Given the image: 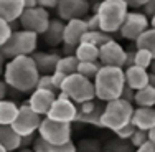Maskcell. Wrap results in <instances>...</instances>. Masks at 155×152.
<instances>
[{
  "instance_id": "52a82bcc",
  "label": "cell",
  "mask_w": 155,
  "mask_h": 152,
  "mask_svg": "<svg viewBox=\"0 0 155 152\" xmlns=\"http://www.w3.org/2000/svg\"><path fill=\"white\" fill-rule=\"evenodd\" d=\"M38 136L43 137V139H45L46 142H50L51 146H61V144L71 142L73 129H71V124L58 122V121L45 117L41 122V127H40V131H38Z\"/></svg>"
},
{
  "instance_id": "8fae6325",
  "label": "cell",
  "mask_w": 155,
  "mask_h": 152,
  "mask_svg": "<svg viewBox=\"0 0 155 152\" xmlns=\"http://www.w3.org/2000/svg\"><path fill=\"white\" fill-rule=\"evenodd\" d=\"M78 114H79L78 104L74 101H71L64 93H60L46 117L48 119H53V121H58V122L73 124V122H76V119H78Z\"/></svg>"
},
{
  "instance_id": "11a10c76",
  "label": "cell",
  "mask_w": 155,
  "mask_h": 152,
  "mask_svg": "<svg viewBox=\"0 0 155 152\" xmlns=\"http://www.w3.org/2000/svg\"><path fill=\"white\" fill-rule=\"evenodd\" d=\"M150 73H152V75H155V60H153V63H152V66H150Z\"/></svg>"
},
{
  "instance_id": "c3c4849f",
  "label": "cell",
  "mask_w": 155,
  "mask_h": 152,
  "mask_svg": "<svg viewBox=\"0 0 155 152\" xmlns=\"http://www.w3.org/2000/svg\"><path fill=\"white\" fill-rule=\"evenodd\" d=\"M8 90H10V86L5 83V81H2V83H0V96H2V101L7 99V91Z\"/></svg>"
},
{
  "instance_id": "680465c9",
  "label": "cell",
  "mask_w": 155,
  "mask_h": 152,
  "mask_svg": "<svg viewBox=\"0 0 155 152\" xmlns=\"http://www.w3.org/2000/svg\"><path fill=\"white\" fill-rule=\"evenodd\" d=\"M99 2H104V0H99Z\"/></svg>"
},
{
  "instance_id": "9f6ffc18",
  "label": "cell",
  "mask_w": 155,
  "mask_h": 152,
  "mask_svg": "<svg viewBox=\"0 0 155 152\" xmlns=\"http://www.w3.org/2000/svg\"><path fill=\"white\" fill-rule=\"evenodd\" d=\"M0 152H10V150H7L5 147H2V146H0Z\"/></svg>"
},
{
  "instance_id": "83f0119b",
  "label": "cell",
  "mask_w": 155,
  "mask_h": 152,
  "mask_svg": "<svg viewBox=\"0 0 155 152\" xmlns=\"http://www.w3.org/2000/svg\"><path fill=\"white\" fill-rule=\"evenodd\" d=\"M112 40V36L109 35V33H106V32H102V30H97V32H87L86 35L83 36V42L84 43H91V45H96V46H99L101 48L104 43H107Z\"/></svg>"
},
{
  "instance_id": "603a6c76",
  "label": "cell",
  "mask_w": 155,
  "mask_h": 152,
  "mask_svg": "<svg viewBox=\"0 0 155 152\" xmlns=\"http://www.w3.org/2000/svg\"><path fill=\"white\" fill-rule=\"evenodd\" d=\"M76 58L79 60V63H87V61H99V55H101V48L91 45V43H84L81 42L76 46Z\"/></svg>"
},
{
  "instance_id": "f5cc1de1",
  "label": "cell",
  "mask_w": 155,
  "mask_h": 152,
  "mask_svg": "<svg viewBox=\"0 0 155 152\" xmlns=\"http://www.w3.org/2000/svg\"><path fill=\"white\" fill-rule=\"evenodd\" d=\"M18 152H35V150H33L31 147H23V149H20Z\"/></svg>"
},
{
  "instance_id": "3957f363",
  "label": "cell",
  "mask_w": 155,
  "mask_h": 152,
  "mask_svg": "<svg viewBox=\"0 0 155 152\" xmlns=\"http://www.w3.org/2000/svg\"><path fill=\"white\" fill-rule=\"evenodd\" d=\"M97 17L101 23V30L112 35L120 32L125 18L129 15V5L124 0H104L99 3Z\"/></svg>"
},
{
  "instance_id": "ab89813d",
  "label": "cell",
  "mask_w": 155,
  "mask_h": 152,
  "mask_svg": "<svg viewBox=\"0 0 155 152\" xmlns=\"http://www.w3.org/2000/svg\"><path fill=\"white\" fill-rule=\"evenodd\" d=\"M86 22H87V27H89V30H91V32H97V30H101V23H99V17H97V13H93L91 17H87V18H86Z\"/></svg>"
},
{
  "instance_id": "4316f807",
  "label": "cell",
  "mask_w": 155,
  "mask_h": 152,
  "mask_svg": "<svg viewBox=\"0 0 155 152\" xmlns=\"http://www.w3.org/2000/svg\"><path fill=\"white\" fill-rule=\"evenodd\" d=\"M135 46H137V50H147V51H150V53L153 55V58H155V28L150 27L149 30H147L137 40V42H135Z\"/></svg>"
},
{
  "instance_id": "ee69618b",
  "label": "cell",
  "mask_w": 155,
  "mask_h": 152,
  "mask_svg": "<svg viewBox=\"0 0 155 152\" xmlns=\"http://www.w3.org/2000/svg\"><path fill=\"white\" fill-rule=\"evenodd\" d=\"M130 66H135V50H127V58H125L124 69L130 68Z\"/></svg>"
},
{
  "instance_id": "4dcf8cb0",
  "label": "cell",
  "mask_w": 155,
  "mask_h": 152,
  "mask_svg": "<svg viewBox=\"0 0 155 152\" xmlns=\"http://www.w3.org/2000/svg\"><path fill=\"white\" fill-rule=\"evenodd\" d=\"M13 33H15V30H13V25L10 23V22L2 20V18H0V43H2V45H5V43L12 38Z\"/></svg>"
},
{
  "instance_id": "d590c367",
  "label": "cell",
  "mask_w": 155,
  "mask_h": 152,
  "mask_svg": "<svg viewBox=\"0 0 155 152\" xmlns=\"http://www.w3.org/2000/svg\"><path fill=\"white\" fill-rule=\"evenodd\" d=\"M147 140H149V132L137 129V131H135V134L132 136V139H130V144L135 147V149H137V147L142 146V144H145Z\"/></svg>"
},
{
  "instance_id": "836d02e7",
  "label": "cell",
  "mask_w": 155,
  "mask_h": 152,
  "mask_svg": "<svg viewBox=\"0 0 155 152\" xmlns=\"http://www.w3.org/2000/svg\"><path fill=\"white\" fill-rule=\"evenodd\" d=\"M135 131H137V127H135L134 124H127L125 127L119 129V131L114 132V134H116L117 139H120V140H129V142H130V139H132V136L135 134Z\"/></svg>"
},
{
  "instance_id": "2e32d148",
  "label": "cell",
  "mask_w": 155,
  "mask_h": 152,
  "mask_svg": "<svg viewBox=\"0 0 155 152\" xmlns=\"http://www.w3.org/2000/svg\"><path fill=\"white\" fill-rule=\"evenodd\" d=\"M125 83L134 91L143 90L150 83V71L140 68V66H130L125 69Z\"/></svg>"
},
{
  "instance_id": "7bdbcfd3",
  "label": "cell",
  "mask_w": 155,
  "mask_h": 152,
  "mask_svg": "<svg viewBox=\"0 0 155 152\" xmlns=\"http://www.w3.org/2000/svg\"><path fill=\"white\" fill-rule=\"evenodd\" d=\"M135 93H137V91H134L132 88L125 86V90H124V93H122V99H125V101H129V103H132V104H134V101H135Z\"/></svg>"
},
{
  "instance_id": "ba28073f",
  "label": "cell",
  "mask_w": 155,
  "mask_h": 152,
  "mask_svg": "<svg viewBox=\"0 0 155 152\" xmlns=\"http://www.w3.org/2000/svg\"><path fill=\"white\" fill-rule=\"evenodd\" d=\"M51 20L50 12L43 7H35V8H27L25 13L21 15V18L18 20L21 30H28L33 32L36 35H45L48 27H50Z\"/></svg>"
},
{
  "instance_id": "f907efd6",
  "label": "cell",
  "mask_w": 155,
  "mask_h": 152,
  "mask_svg": "<svg viewBox=\"0 0 155 152\" xmlns=\"http://www.w3.org/2000/svg\"><path fill=\"white\" fill-rule=\"evenodd\" d=\"M149 140H152V142L155 144V127L149 131Z\"/></svg>"
},
{
  "instance_id": "816d5d0a",
  "label": "cell",
  "mask_w": 155,
  "mask_h": 152,
  "mask_svg": "<svg viewBox=\"0 0 155 152\" xmlns=\"http://www.w3.org/2000/svg\"><path fill=\"white\" fill-rule=\"evenodd\" d=\"M149 84L155 88V75H152V73H150V83H149Z\"/></svg>"
},
{
  "instance_id": "60d3db41",
  "label": "cell",
  "mask_w": 155,
  "mask_h": 152,
  "mask_svg": "<svg viewBox=\"0 0 155 152\" xmlns=\"http://www.w3.org/2000/svg\"><path fill=\"white\" fill-rule=\"evenodd\" d=\"M51 76H53V83H54V86H56V90L60 91L61 86H63V83H64V79H66L68 76L63 75V73H60V71H54Z\"/></svg>"
},
{
  "instance_id": "f1b7e54d",
  "label": "cell",
  "mask_w": 155,
  "mask_h": 152,
  "mask_svg": "<svg viewBox=\"0 0 155 152\" xmlns=\"http://www.w3.org/2000/svg\"><path fill=\"white\" fill-rule=\"evenodd\" d=\"M102 65L99 61H87V63H79V68H78V73L79 75H83L84 78H87V79H96V76H97V73L101 71Z\"/></svg>"
},
{
  "instance_id": "681fc988",
  "label": "cell",
  "mask_w": 155,
  "mask_h": 152,
  "mask_svg": "<svg viewBox=\"0 0 155 152\" xmlns=\"http://www.w3.org/2000/svg\"><path fill=\"white\" fill-rule=\"evenodd\" d=\"M25 7L27 8H35V7H38V0H23Z\"/></svg>"
},
{
  "instance_id": "f546056e",
  "label": "cell",
  "mask_w": 155,
  "mask_h": 152,
  "mask_svg": "<svg viewBox=\"0 0 155 152\" xmlns=\"http://www.w3.org/2000/svg\"><path fill=\"white\" fill-rule=\"evenodd\" d=\"M153 55L147 50H135V66H140L143 69H150L153 63Z\"/></svg>"
},
{
  "instance_id": "1f68e13d",
  "label": "cell",
  "mask_w": 155,
  "mask_h": 152,
  "mask_svg": "<svg viewBox=\"0 0 155 152\" xmlns=\"http://www.w3.org/2000/svg\"><path fill=\"white\" fill-rule=\"evenodd\" d=\"M78 150L79 152H101V144L96 139H83L78 146Z\"/></svg>"
},
{
  "instance_id": "bcb514c9",
  "label": "cell",
  "mask_w": 155,
  "mask_h": 152,
  "mask_svg": "<svg viewBox=\"0 0 155 152\" xmlns=\"http://www.w3.org/2000/svg\"><path fill=\"white\" fill-rule=\"evenodd\" d=\"M135 152H155V144L152 140H147L145 144H142L140 147H137Z\"/></svg>"
},
{
  "instance_id": "cb8c5ba5",
  "label": "cell",
  "mask_w": 155,
  "mask_h": 152,
  "mask_svg": "<svg viewBox=\"0 0 155 152\" xmlns=\"http://www.w3.org/2000/svg\"><path fill=\"white\" fill-rule=\"evenodd\" d=\"M104 107H106V104L97 103L96 109L91 114H86V116L78 114L76 122H79V124H91V126H94V127H102V114H104Z\"/></svg>"
},
{
  "instance_id": "30bf717a",
  "label": "cell",
  "mask_w": 155,
  "mask_h": 152,
  "mask_svg": "<svg viewBox=\"0 0 155 152\" xmlns=\"http://www.w3.org/2000/svg\"><path fill=\"white\" fill-rule=\"evenodd\" d=\"M149 28H150V18L143 12H129L119 33L122 38L135 43Z\"/></svg>"
},
{
  "instance_id": "9a60e30c",
  "label": "cell",
  "mask_w": 155,
  "mask_h": 152,
  "mask_svg": "<svg viewBox=\"0 0 155 152\" xmlns=\"http://www.w3.org/2000/svg\"><path fill=\"white\" fill-rule=\"evenodd\" d=\"M89 32L86 18H76V20L66 22L64 28V45L78 46L83 42V36Z\"/></svg>"
},
{
  "instance_id": "d6986e66",
  "label": "cell",
  "mask_w": 155,
  "mask_h": 152,
  "mask_svg": "<svg viewBox=\"0 0 155 152\" xmlns=\"http://www.w3.org/2000/svg\"><path fill=\"white\" fill-rule=\"evenodd\" d=\"M0 146L10 152H17L23 147V137L13 129V126H2L0 127Z\"/></svg>"
},
{
  "instance_id": "8d00e7d4",
  "label": "cell",
  "mask_w": 155,
  "mask_h": 152,
  "mask_svg": "<svg viewBox=\"0 0 155 152\" xmlns=\"http://www.w3.org/2000/svg\"><path fill=\"white\" fill-rule=\"evenodd\" d=\"M50 152H78V146L74 142H66L61 146H51L50 144Z\"/></svg>"
},
{
  "instance_id": "7402d4cb",
  "label": "cell",
  "mask_w": 155,
  "mask_h": 152,
  "mask_svg": "<svg viewBox=\"0 0 155 152\" xmlns=\"http://www.w3.org/2000/svg\"><path fill=\"white\" fill-rule=\"evenodd\" d=\"M20 114V106L12 99L0 101V126H13Z\"/></svg>"
},
{
  "instance_id": "44dd1931",
  "label": "cell",
  "mask_w": 155,
  "mask_h": 152,
  "mask_svg": "<svg viewBox=\"0 0 155 152\" xmlns=\"http://www.w3.org/2000/svg\"><path fill=\"white\" fill-rule=\"evenodd\" d=\"M132 124L140 131H147L155 127V107H137L132 117Z\"/></svg>"
},
{
  "instance_id": "d6a6232c",
  "label": "cell",
  "mask_w": 155,
  "mask_h": 152,
  "mask_svg": "<svg viewBox=\"0 0 155 152\" xmlns=\"http://www.w3.org/2000/svg\"><path fill=\"white\" fill-rule=\"evenodd\" d=\"M132 144H127V140H112V142H109L107 149L114 150V152H135L132 149Z\"/></svg>"
},
{
  "instance_id": "5bb4252c",
  "label": "cell",
  "mask_w": 155,
  "mask_h": 152,
  "mask_svg": "<svg viewBox=\"0 0 155 152\" xmlns=\"http://www.w3.org/2000/svg\"><path fill=\"white\" fill-rule=\"evenodd\" d=\"M56 93L54 91H46V90H35L28 98V104L33 111H36L41 116H48L50 109L53 107L54 101H56Z\"/></svg>"
},
{
  "instance_id": "7c38bea8",
  "label": "cell",
  "mask_w": 155,
  "mask_h": 152,
  "mask_svg": "<svg viewBox=\"0 0 155 152\" xmlns=\"http://www.w3.org/2000/svg\"><path fill=\"white\" fill-rule=\"evenodd\" d=\"M91 10L89 0H60L56 7L58 18L63 22H71L76 18H84Z\"/></svg>"
},
{
  "instance_id": "f35d334b",
  "label": "cell",
  "mask_w": 155,
  "mask_h": 152,
  "mask_svg": "<svg viewBox=\"0 0 155 152\" xmlns=\"http://www.w3.org/2000/svg\"><path fill=\"white\" fill-rule=\"evenodd\" d=\"M96 106H97V103H96V101H86V103H83V104L78 106V109H79L81 116H86V114L93 113V111L96 109Z\"/></svg>"
},
{
  "instance_id": "484cf974",
  "label": "cell",
  "mask_w": 155,
  "mask_h": 152,
  "mask_svg": "<svg viewBox=\"0 0 155 152\" xmlns=\"http://www.w3.org/2000/svg\"><path fill=\"white\" fill-rule=\"evenodd\" d=\"M78 68H79V60L76 58V55H64V56H61L60 63H58L56 71L69 76V75L78 73Z\"/></svg>"
},
{
  "instance_id": "7dc6e473",
  "label": "cell",
  "mask_w": 155,
  "mask_h": 152,
  "mask_svg": "<svg viewBox=\"0 0 155 152\" xmlns=\"http://www.w3.org/2000/svg\"><path fill=\"white\" fill-rule=\"evenodd\" d=\"M143 13H145L149 18H152L155 15V0H150V2L143 7Z\"/></svg>"
},
{
  "instance_id": "6f0895ef",
  "label": "cell",
  "mask_w": 155,
  "mask_h": 152,
  "mask_svg": "<svg viewBox=\"0 0 155 152\" xmlns=\"http://www.w3.org/2000/svg\"><path fill=\"white\" fill-rule=\"evenodd\" d=\"M101 152H114V150H110V149H102Z\"/></svg>"
},
{
  "instance_id": "b9f144b4",
  "label": "cell",
  "mask_w": 155,
  "mask_h": 152,
  "mask_svg": "<svg viewBox=\"0 0 155 152\" xmlns=\"http://www.w3.org/2000/svg\"><path fill=\"white\" fill-rule=\"evenodd\" d=\"M129 5V8H143L150 0H124Z\"/></svg>"
},
{
  "instance_id": "6da1fadb",
  "label": "cell",
  "mask_w": 155,
  "mask_h": 152,
  "mask_svg": "<svg viewBox=\"0 0 155 152\" xmlns=\"http://www.w3.org/2000/svg\"><path fill=\"white\" fill-rule=\"evenodd\" d=\"M40 76L41 73L33 56H17L7 61L3 68V81L20 94H31L38 86Z\"/></svg>"
},
{
  "instance_id": "7a4b0ae2",
  "label": "cell",
  "mask_w": 155,
  "mask_h": 152,
  "mask_svg": "<svg viewBox=\"0 0 155 152\" xmlns=\"http://www.w3.org/2000/svg\"><path fill=\"white\" fill-rule=\"evenodd\" d=\"M96 98L102 103H110L122 98V93L127 86L125 69L116 66H102L94 79Z\"/></svg>"
},
{
  "instance_id": "e575fe53",
  "label": "cell",
  "mask_w": 155,
  "mask_h": 152,
  "mask_svg": "<svg viewBox=\"0 0 155 152\" xmlns=\"http://www.w3.org/2000/svg\"><path fill=\"white\" fill-rule=\"evenodd\" d=\"M36 90H46V91H54V93L58 91L56 86H54V83H53V76L51 75H41L40 76Z\"/></svg>"
},
{
  "instance_id": "e0dca14e",
  "label": "cell",
  "mask_w": 155,
  "mask_h": 152,
  "mask_svg": "<svg viewBox=\"0 0 155 152\" xmlns=\"http://www.w3.org/2000/svg\"><path fill=\"white\" fill-rule=\"evenodd\" d=\"M41 75H53L58 68L61 56L54 51H36L31 55Z\"/></svg>"
},
{
  "instance_id": "4fadbf2b",
  "label": "cell",
  "mask_w": 155,
  "mask_h": 152,
  "mask_svg": "<svg viewBox=\"0 0 155 152\" xmlns=\"http://www.w3.org/2000/svg\"><path fill=\"white\" fill-rule=\"evenodd\" d=\"M125 58H127V50L116 40L104 43L101 46V55H99V63L102 66H116V68H124Z\"/></svg>"
},
{
  "instance_id": "9c48e42d",
  "label": "cell",
  "mask_w": 155,
  "mask_h": 152,
  "mask_svg": "<svg viewBox=\"0 0 155 152\" xmlns=\"http://www.w3.org/2000/svg\"><path fill=\"white\" fill-rule=\"evenodd\" d=\"M43 119L45 117L41 114H38L36 111H33L28 103H23V104H20V114H18L17 121L13 122V129L21 137L33 136L40 131Z\"/></svg>"
},
{
  "instance_id": "f6af8a7d",
  "label": "cell",
  "mask_w": 155,
  "mask_h": 152,
  "mask_svg": "<svg viewBox=\"0 0 155 152\" xmlns=\"http://www.w3.org/2000/svg\"><path fill=\"white\" fill-rule=\"evenodd\" d=\"M60 0H38V7H43V8L50 10V8H56Z\"/></svg>"
},
{
  "instance_id": "5b68a950",
  "label": "cell",
  "mask_w": 155,
  "mask_h": 152,
  "mask_svg": "<svg viewBox=\"0 0 155 152\" xmlns=\"http://www.w3.org/2000/svg\"><path fill=\"white\" fill-rule=\"evenodd\" d=\"M38 46V35L28 30H17L12 38L2 45V58L3 60H13L17 56H31L36 53Z\"/></svg>"
},
{
  "instance_id": "ac0fdd59",
  "label": "cell",
  "mask_w": 155,
  "mask_h": 152,
  "mask_svg": "<svg viewBox=\"0 0 155 152\" xmlns=\"http://www.w3.org/2000/svg\"><path fill=\"white\" fill-rule=\"evenodd\" d=\"M25 10H27V7H25L23 0H0V18L10 22V23H15L20 20Z\"/></svg>"
},
{
  "instance_id": "8992f818",
  "label": "cell",
  "mask_w": 155,
  "mask_h": 152,
  "mask_svg": "<svg viewBox=\"0 0 155 152\" xmlns=\"http://www.w3.org/2000/svg\"><path fill=\"white\" fill-rule=\"evenodd\" d=\"M60 93H64L71 101H74L78 106L86 101H94L96 98V86L93 79H87L79 73L69 75L63 83Z\"/></svg>"
},
{
  "instance_id": "74e56055",
  "label": "cell",
  "mask_w": 155,
  "mask_h": 152,
  "mask_svg": "<svg viewBox=\"0 0 155 152\" xmlns=\"http://www.w3.org/2000/svg\"><path fill=\"white\" fill-rule=\"evenodd\" d=\"M35 152H50V142H46L43 137L36 136L35 142H33V147H31Z\"/></svg>"
},
{
  "instance_id": "277c9868",
  "label": "cell",
  "mask_w": 155,
  "mask_h": 152,
  "mask_svg": "<svg viewBox=\"0 0 155 152\" xmlns=\"http://www.w3.org/2000/svg\"><path fill=\"white\" fill-rule=\"evenodd\" d=\"M134 106L132 103L125 99H116V101L106 103L104 114H102V127L109 129L112 132H117L119 129L125 127L127 124H132L134 117Z\"/></svg>"
},
{
  "instance_id": "db71d44e",
  "label": "cell",
  "mask_w": 155,
  "mask_h": 152,
  "mask_svg": "<svg viewBox=\"0 0 155 152\" xmlns=\"http://www.w3.org/2000/svg\"><path fill=\"white\" fill-rule=\"evenodd\" d=\"M150 27H152V28H155V15H153L152 18H150Z\"/></svg>"
},
{
  "instance_id": "d4e9b609",
  "label": "cell",
  "mask_w": 155,
  "mask_h": 152,
  "mask_svg": "<svg viewBox=\"0 0 155 152\" xmlns=\"http://www.w3.org/2000/svg\"><path fill=\"white\" fill-rule=\"evenodd\" d=\"M134 104H137V107H155V88L149 84L147 88L137 91Z\"/></svg>"
},
{
  "instance_id": "ffe728a7",
  "label": "cell",
  "mask_w": 155,
  "mask_h": 152,
  "mask_svg": "<svg viewBox=\"0 0 155 152\" xmlns=\"http://www.w3.org/2000/svg\"><path fill=\"white\" fill-rule=\"evenodd\" d=\"M64 28H66V23L61 20V18H53L48 27L46 33L43 35L46 45L50 46H60L64 43Z\"/></svg>"
}]
</instances>
